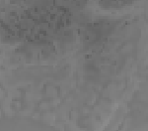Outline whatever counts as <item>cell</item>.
<instances>
[{
  "mask_svg": "<svg viewBox=\"0 0 148 131\" xmlns=\"http://www.w3.org/2000/svg\"><path fill=\"white\" fill-rule=\"evenodd\" d=\"M119 1H125H125H128V0H119Z\"/></svg>",
  "mask_w": 148,
  "mask_h": 131,
  "instance_id": "cell-1",
  "label": "cell"
}]
</instances>
